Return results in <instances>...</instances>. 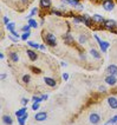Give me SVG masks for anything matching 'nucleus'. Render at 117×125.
Instances as JSON below:
<instances>
[{
    "label": "nucleus",
    "mask_w": 117,
    "mask_h": 125,
    "mask_svg": "<svg viewBox=\"0 0 117 125\" xmlns=\"http://www.w3.org/2000/svg\"><path fill=\"white\" fill-rule=\"evenodd\" d=\"M95 39H96L97 42H98V46L101 47V51L105 53V52L108 51V49L110 47V42H104V40H102V39H101V38H99V37H98L97 34H95Z\"/></svg>",
    "instance_id": "f257e3e1"
},
{
    "label": "nucleus",
    "mask_w": 117,
    "mask_h": 125,
    "mask_svg": "<svg viewBox=\"0 0 117 125\" xmlns=\"http://www.w3.org/2000/svg\"><path fill=\"white\" fill-rule=\"evenodd\" d=\"M102 7H103L105 11H108V12H111L115 6H116V4H115V1L114 0H102Z\"/></svg>",
    "instance_id": "f03ea898"
},
{
    "label": "nucleus",
    "mask_w": 117,
    "mask_h": 125,
    "mask_svg": "<svg viewBox=\"0 0 117 125\" xmlns=\"http://www.w3.org/2000/svg\"><path fill=\"white\" fill-rule=\"evenodd\" d=\"M43 38H44L45 42H46L47 45H50V46H56V45H57V40H56V37L53 33H46L45 37L43 35Z\"/></svg>",
    "instance_id": "7ed1b4c3"
},
{
    "label": "nucleus",
    "mask_w": 117,
    "mask_h": 125,
    "mask_svg": "<svg viewBox=\"0 0 117 125\" xmlns=\"http://www.w3.org/2000/svg\"><path fill=\"white\" fill-rule=\"evenodd\" d=\"M103 27L106 30H110L111 32L117 27V22L115 20H105V22L103 24Z\"/></svg>",
    "instance_id": "20e7f679"
},
{
    "label": "nucleus",
    "mask_w": 117,
    "mask_h": 125,
    "mask_svg": "<svg viewBox=\"0 0 117 125\" xmlns=\"http://www.w3.org/2000/svg\"><path fill=\"white\" fill-rule=\"evenodd\" d=\"M89 120L91 124H98L99 122H101V116L96 113V112H94V113H91L89 117Z\"/></svg>",
    "instance_id": "39448f33"
},
{
    "label": "nucleus",
    "mask_w": 117,
    "mask_h": 125,
    "mask_svg": "<svg viewBox=\"0 0 117 125\" xmlns=\"http://www.w3.org/2000/svg\"><path fill=\"white\" fill-rule=\"evenodd\" d=\"M105 83L108 84V85H110V86H114L117 83V77L112 76V74H109V76L105 78Z\"/></svg>",
    "instance_id": "423d86ee"
},
{
    "label": "nucleus",
    "mask_w": 117,
    "mask_h": 125,
    "mask_svg": "<svg viewBox=\"0 0 117 125\" xmlns=\"http://www.w3.org/2000/svg\"><path fill=\"white\" fill-rule=\"evenodd\" d=\"M82 19H83V22H84L86 26H89V27H91V26H92V22H94V20H92V18H91L90 15H88V14H83Z\"/></svg>",
    "instance_id": "0eeeda50"
},
{
    "label": "nucleus",
    "mask_w": 117,
    "mask_h": 125,
    "mask_svg": "<svg viewBox=\"0 0 117 125\" xmlns=\"http://www.w3.org/2000/svg\"><path fill=\"white\" fill-rule=\"evenodd\" d=\"M108 104L112 110H117V98L116 97H109L108 98Z\"/></svg>",
    "instance_id": "6e6552de"
},
{
    "label": "nucleus",
    "mask_w": 117,
    "mask_h": 125,
    "mask_svg": "<svg viewBox=\"0 0 117 125\" xmlns=\"http://www.w3.org/2000/svg\"><path fill=\"white\" fill-rule=\"evenodd\" d=\"M46 118H47V113L46 112H38V113H35V119L37 122H44Z\"/></svg>",
    "instance_id": "1a4fd4ad"
},
{
    "label": "nucleus",
    "mask_w": 117,
    "mask_h": 125,
    "mask_svg": "<svg viewBox=\"0 0 117 125\" xmlns=\"http://www.w3.org/2000/svg\"><path fill=\"white\" fill-rule=\"evenodd\" d=\"M92 20H94V22H96V24H102V25L105 22V19H104L102 15H99V14H94Z\"/></svg>",
    "instance_id": "9d476101"
},
{
    "label": "nucleus",
    "mask_w": 117,
    "mask_h": 125,
    "mask_svg": "<svg viewBox=\"0 0 117 125\" xmlns=\"http://www.w3.org/2000/svg\"><path fill=\"white\" fill-rule=\"evenodd\" d=\"M106 72H108V74H112V76L117 77V66L116 65H109L106 69Z\"/></svg>",
    "instance_id": "9b49d317"
},
{
    "label": "nucleus",
    "mask_w": 117,
    "mask_h": 125,
    "mask_svg": "<svg viewBox=\"0 0 117 125\" xmlns=\"http://www.w3.org/2000/svg\"><path fill=\"white\" fill-rule=\"evenodd\" d=\"M44 82H45V84H46L47 86H50V87H55V86H56V80L53 79V78H50V77H44Z\"/></svg>",
    "instance_id": "f8f14e48"
},
{
    "label": "nucleus",
    "mask_w": 117,
    "mask_h": 125,
    "mask_svg": "<svg viewBox=\"0 0 117 125\" xmlns=\"http://www.w3.org/2000/svg\"><path fill=\"white\" fill-rule=\"evenodd\" d=\"M51 6H52L51 0H40V7L41 8L47 10V8H51Z\"/></svg>",
    "instance_id": "ddd939ff"
},
{
    "label": "nucleus",
    "mask_w": 117,
    "mask_h": 125,
    "mask_svg": "<svg viewBox=\"0 0 117 125\" xmlns=\"http://www.w3.org/2000/svg\"><path fill=\"white\" fill-rule=\"evenodd\" d=\"M26 53H27V56H28V58H30L31 62H35V60H37V53H35V51H32V50H26Z\"/></svg>",
    "instance_id": "4468645a"
},
{
    "label": "nucleus",
    "mask_w": 117,
    "mask_h": 125,
    "mask_svg": "<svg viewBox=\"0 0 117 125\" xmlns=\"http://www.w3.org/2000/svg\"><path fill=\"white\" fill-rule=\"evenodd\" d=\"M63 40L66 42V44H72L73 42V37L71 35V33H65L63 35Z\"/></svg>",
    "instance_id": "2eb2a0df"
},
{
    "label": "nucleus",
    "mask_w": 117,
    "mask_h": 125,
    "mask_svg": "<svg viewBox=\"0 0 117 125\" xmlns=\"http://www.w3.org/2000/svg\"><path fill=\"white\" fill-rule=\"evenodd\" d=\"M63 4H69L71 6H75V7H78L81 5V2H79V0H62Z\"/></svg>",
    "instance_id": "dca6fc26"
},
{
    "label": "nucleus",
    "mask_w": 117,
    "mask_h": 125,
    "mask_svg": "<svg viewBox=\"0 0 117 125\" xmlns=\"http://www.w3.org/2000/svg\"><path fill=\"white\" fill-rule=\"evenodd\" d=\"M10 59H11V62H17L18 60H19V56H18V53L17 52H10Z\"/></svg>",
    "instance_id": "f3484780"
},
{
    "label": "nucleus",
    "mask_w": 117,
    "mask_h": 125,
    "mask_svg": "<svg viewBox=\"0 0 117 125\" xmlns=\"http://www.w3.org/2000/svg\"><path fill=\"white\" fill-rule=\"evenodd\" d=\"M28 117V113L26 112L25 115H23V116H20V117H18V123L20 125H24L25 124V122H26V119H27Z\"/></svg>",
    "instance_id": "a211bd4d"
},
{
    "label": "nucleus",
    "mask_w": 117,
    "mask_h": 125,
    "mask_svg": "<svg viewBox=\"0 0 117 125\" xmlns=\"http://www.w3.org/2000/svg\"><path fill=\"white\" fill-rule=\"evenodd\" d=\"M90 53H91V56L94 57L95 59H101V53L95 49H91L90 50Z\"/></svg>",
    "instance_id": "6ab92c4d"
},
{
    "label": "nucleus",
    "mask_w": 117,
    "mask_h": 125,
    "mask_svg": "<svg viewBox=\"0 0 117 125\" xmlns=\"http://www.w3.org/2000/svg\"><path fill=\"white\" fill-rule=\"evenodd\" d=\"M26 110H27V109H26V106L24 105L21 109H19L18 111H15V116H17V117H20L23 115H25V113H26Z\"/></svg>",
    "instance_id": "aec40b11"
},
{
    "label": "nucleus",
    "mask_w": 117,
    "mask_h": 125,
    "mask_svg": "<svg viewBox=\"0 0 117 125\" xmlns=\"http://www.w3.org/2000/svg\"><path fill=\"white\" fill-rule=\"evenodd\" d=\"M2 122H4L5 124H7V125H12L13 124V120H12V118H11L10 116H2Z\"/></svg>",
    "instance_id": "412c9836"
},
{
    "label": "nucleus",
    "mask_w": 117,
    "mask_h": 125,
    "mask_svg": "<svg viewBox=\"0 0 117 125\" xmlns=\"http://www.w3.org/2000/svg\"><path fill=\"white\" fill-rule=\"evenodd\" d=\"M27 45L30 46V47H32V49H35V50H38L39 47H40V45H38V44L35 42H31V40H28L27 42Z\"/></svg>",
    "instance_id": "4be33fe9"
},
{
    "label": "nucleus",
    "mask_w": 117,
    "mask_h": 125,
    "mask_svg": "<svg viewBox=\"0 0 117 125\" xmlns=\"http://www.w3.org/2000/svg\"><path fill=\"white\" fill-rule=\"evenodd\" d=\"M28 25H30V26H31V28H37L38 27V24H37V21L35 20V19H32V18H31V19H28V22H27Z\"/></svg>",
    "instance_id": "5701e85b"
},
{
    "label": "nucleus",
    "mask_w": 117,
    "mask_h": 125,
    "mask_svg": "<svg viewBox=\"0 0 117 125\" xmlns=\"http://www.w3.org/2000/svg\"><path fill=\"white\" fill-rule=\"evenodd\" d=\"M21 80H23V83L24 84H28L30 83V80H31V76H30V74H25V76H23Z\"/></svg>",
    "instance_id": "b1692460"
},
{
    "label": "nucleus",
    "mask_w": 117,
    "mask_h": 125,
    "mask_svg": "<svg viewBox=\"0 0 117 125\" xmlns=\"http://www.w3.org/2000/svg\"><path fill=\"white\" fill-rule=\"evenodd\" d=\"M37 13H38V8H37V7H35V8H32V10H31V13L28 14L27 19H31V18H32V17H35V15Z\"/></svg>",
    "instance_id": "393cba45"
},
{
    "label": "nucleus",
    "mask_w": 117,
    "mask_h": 125,
    "mask_svg": "<svg viewBox=\"0 0 117 125\" xmlns=\"http://www.w3.org/2000/svg\"><path fill=\"white\" fill-rule=\"evenodd\" d=\"M14 27H15V22H8V24L6 25V30L7 31H10V32L13 31Z\"/></svg>",
    "instance_id": "a878e982"
},
{
    "label": "nucleus",
    "mask_w": 117,
    "mask_h": 125,
    "mask_svg": "<svg viewBox=\"0 0 117 125\" xmlns=\"http://www.w3.org/2000/svg\"><path fill=\"white\" fill-rule=\"evenodd\" d=\"M78 40H79V42L81 44H85L86 42V40H88V37L85 34H81L79 35V38H78Z\"/></svg>",
    "instance_id": "bb28decb"
},
{
    "label": "nucleus",
    "mask_w": 117,
    "mask_h": 125,
    "mask_svg": "<svg viewBox=\"0 0 117 125\" xmlns=\"http://www.w3.org/2000/svg\"><path fill=\"white\" fill-rule=\"evenodd\" d=\"M30 35H31V32H24L23 35H21V40H24V42H25V40H27Z\"/></svg>",
    "instance_id": "cd10ccee"
},
{
    "label": "nucleus",
    "mask_w": 117,
    "mask_h": 125,
    "mask_svg": "<svg viewBox=\"0 0 117 125\" xmlns=\"http://www.w3.org/2000/svg\"><path fill=\"white\" fill-rule=\"evenodd\" d=\"M73 22H75V24H79V22H83L82 15H79V17H73Z\"/></svg>",
    "instance_id": "c85d7f7f"
},
{
    "label": "nucleus",
    "mask_w": 117,
    "mask_h": 125,
    "mask_svg": "<svg viewBox=\"0 0 117 125\" xmlns=\"http://www.w3.org/2000/svg\"><path fill=\"white\" fill-rule=\"evenodd\" d=\"M39 107H40V103H35V102H33L32 110H33V111H37V110H39Z\"/></svg>",
    "instance_id": "c756f323"
},
{
    "label": "nucleus",
    "mask_w": 117,
    "mask_h": 125,
    "mask_svg": "<svg viewBox=\"0 0 117 125\" xmlns=\"http://www.w3.org/2000/svg\"><path fill=\"white\" fill-rule=\"evenodd\" d=\"M115 123H117V116L112 117V118L109 119V120H106V124H115Z\"/></svg>",
    "instance_id": "7c9ffc66"
},
{
    "label": "nucleus",
    "mask_w": 117,
    "mask_h": 125,
    "mask_svg": "<svg viewBox=\"0 0 117 125\" xmlns=\"http://www.w3.org/2000/svg\"><path fill=\"white\" fill-rule=\"evenodd\" d=\"M51 14H55V15H58V17H62L63 12L58 11V10H52V11H51Z\"/></svg>",
    "instance_id": "2f4dec72"
},
{
    "label": "nucleus",
    "mask_w": 117,
    "mask_h": 125,
    "mask_svg": "<svg viewBox=\"0 0 117 125\" xmlns=\"http://www.w3.org/2000/svg\"><path fill=\"white\" fill-rule=\"evenodd\" d=\"M30 30H31V26H30V25H24V26H23V27H21V31H23V32H30Z\"/></svg>",
    "instance_id": "473e14b6"
},
{
    "label": "nucleus",
    "mask_w": 117,
    "mask_h": 125,
    "mask_svg": "<svg viewBox=\"0 0 117 125\" xmlns=\"http://www.w3.org/2000/svg\"><path fill=\"white\" fill-rule=\"evenodd\" d=\"M32 100H33V102H35V103H40L41 100H43V98L38 97V96H33V97H32Z\"/></svg>",
    "instance_id": "72a5a7b5"
},
{
    "label": "nucleus",
    "mask_w": 117,
    "mask_h": 125,
    "mask_svg": "<svg viewBox=\"0 0 117 125\" xmlns=\"http://www.w3.org/2000/svg\"><path fill=\"white\" fill-rule=\"evenodd\" d=\"M11 34L14 35V37H15L17 39H19V38H20V37H19V34H18V32H17L15 30H13V31H11Z\"/></svg>",
    "instance_id": "f704fd0d"
},
{
    "label": "nucleus",
    "mask_w": 117,
    "mask_h": 125,
    "mask_svg": "<svg viewBox=\"0 0 117 125\" xmlns=\"http://www.w3.org/2000/svg\"><path fill=\"white\" fill-rule=\"evenodd\" d=\"M27 103H28V99H26V98H23V99H21V104L23 105H25V106H26Z\"/></svg>",
    "instance_id": "c9c22d12"
},
{
    "label": "nucleus",
    "mask_w": 117,
    "mask_h": 125,
    "mask_svg": "<svg viewBox=\"0 0 117 125\" xmlns=\"http://www.w3.org/2000/svg\"><path fill=\"white\" fill-rule=\"evenodd\" d=\"M69 78H70V76L68 73H63V79L64 80H69Z\"/></svg>",
    "instance_id": "e433bc0d"
},
{
    "label": "nucleus",
    "mask_w": 117,
    "mask_h": 125,
    "mask_svg": "<svg viewBox=\"0 0 117 125\" xmlns=\"http://www.w3.org/2000/svg\"><path fill=\"white\" fill-rule=\"evenodd\" d=\"M8 22H10V19H8L7 17H4V24H5V26H6Z\"/></svg>",
    "instance_id": "4c0bfd02"
},
{
    "label": "nucleus",
    "mask_w": 117,
    "mask_h": 125,
    "mask_svg": "<svg viewBox=\"0 0 117 125\" xmlns=\"http://www.w3.org/2000/svg\"><path fill=\"white\" fill-rule=\"evenodd\" d=\"M32 70H33V72H35V73H40L41 71L39 69H37V67H32Z\"/></svg>",
    "instance_id": "58836bf2"
},
{
    "label": "nucleus",
    "mask_w": 117,
    "mask_h": 125,
    "mask_svg": "<svg viewBox=\"0 0 117 125\" xmlns=\"http://www.w3.org/2000/svg\"><path fill=\"white\" fill-rule=\"evenodd\" d=\"M99 91H101V92H105V91H106V89H105L104 86H99Z\"/></svg>",
    "instance_id": "ea45409f"
},
{
    "label": "nucleus",
    "mask_w": 117,
    "mask_h": 125,
    "mask_svg": "<svg viewBox=\"0 0 117 125\" xmlns=\"http://www.w3.org/2000/svg\"><path fill=\"white\" fill-rule=\"evenodd\" d=\"M47 94H43V96H41V98H43V100H46V99H47Z\"/></svg>",
    "instance_id": "a19ab883"
},
{
    "label": "nucleus",
    "mask_w": 117,
    "mask_h": 125,
    "mask_svg": "<svg viewBox=\"0 0 117 125\" xmlns=\"http://www.w3.org/2000/svg\"><path fill=\"white\" fill-rule=\"evenodd\" d=\"M45 45H40V47H39V50H41V51H45Z\"/></svg>",
    "instance_id": "79ce46f5"
},
{
    "label": "nucleus",
    "mask_w": 117,
    "mask_h": 125,
    "mask_svg": "<svg viewBox=\"0 0 117 125\" xmlns=\"http://www.w3.org/2000/svg\"><path fill=\"white\" fill-rule=\"evenodd\" d=\"M5 79H6V74L2 73V74H1V80H5Z\"/></svg>",
    "instance_id": "37998d69"
},
{
    "label": "nucleus",
    "mask_w": 117,
    "mask_h": 125,
    "mask_svg": "<svg viewBox=\"0 0 117 125\" xmlns=\"http://www.w3.org/2000/svg\"><path fill=\"white\" fill-rule=\"evenodd\" d=\"M28 1H30V0H21V2H23V4H25V5H27Z\"/></svg>",
    "instance_id": "c03bdc74"
},
{
    "label": "nucleus",
    "mask_w": 117,
    "mask_h": 125,
    "mask_svg": "<svg viewBox=\"0 0 117 125\" xmlns=\"http://www.w3.org/2000/svg\"><path fill=\"white\" fill-rule=\"evenodd\" d=\"M5 56H4V53H0V59H4Z\"/></svg>",
    "instance_id": "a18cd8bd"
},
{
    "label": "nucleus",
    "mask_w": 117,
    "mask_h": 125,
    "mask_svg": "<svg viewBox=\"0 0 117 125\" xmlns=\"http://www.w3.org/2000/svg\"><path fill=\"white\" fill-rule=\"evenodd\" d=\"M60 65H62V66H66V62H60Z\"/></svg>",
    "instance_id": "49530a36"
}]
</instances>
